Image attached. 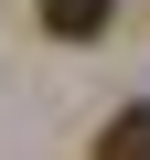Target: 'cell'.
Segmentation results:
<instances>
[{"mask_svg": "<svg viewBox=\"0 0 150 160\" xmlns=\"http://www.w3.org/2000/svg\"><path fill=\"white\" fill-rule=\"evenodd\" d=\"M97 160H150V107H118L97 128Z\"/></svg>", "mask_w": 150, "mask_h": 160, "instance_id": "obj_2", "label": "cell"}, {"mask_svg": "<svg viewBox=\"0 0 150 160\" xmlns=\"http://www.w3.org/2000/svg\"><path fill=\"white\" fill-rule=\"evenodd\" d=\"M107 11H118V0H43V32H54V43H97Z\"/></svg>", "mask_w": 150, "mask_h": 160, "instance_id": "obj_1", "label": "cell"}]
</instances>
